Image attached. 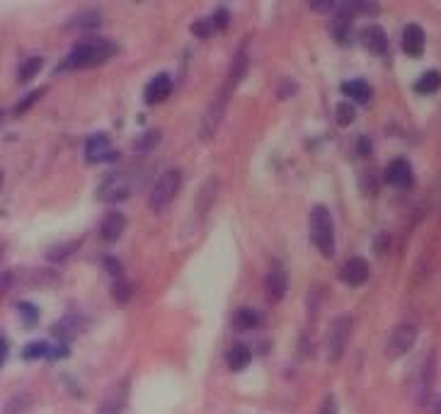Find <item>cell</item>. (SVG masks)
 Returning <instances> with one entry per match:
<instances>
[{"mask_svg": "<svg viewBox=\"0 0 441 414\" xmlns=\"http://www.w3.org/2000/svg\"><path fill=\"white\" fill-rule=\"evenodd\" d=\"M112 54H114V44H112V41H107V39L92 36V39L78 41V44L73 46L71 54H68V59L63 61V66L56 68V73H59V71H76V68L99 66V64H104V61H107Z\"/></svg>", "mask_w": 441, "mask_h": 414, "instance_id": "6da1fadb", "label": "cell"}, {"mask_svg": "<svg viewBox=\"0 0 441 414\" xmlns=\"http://www.w3.org/2000/svg\"><path fill=\"white\" fill-rule=\"evenodd\" d=\"M311 240L325 259L335 257V221L328 206L318 204L311 211Z\"/></svg>", "mask_w": 441, "mask_h": 414, "instance_id": "7a4b0ae2", "label": "cell"}, {"mask_svg": "<svg viewBox=\"0 0 441 414\" xmlns=\"http://www.w3.org/2000/svg\"><path fill=\"white\" fill-rule=\"evenodd\" d=\"M182 190V172L180 170H167L165 175L153 185L148 197V208L150 211H162L172 199Z\"/></svg>", "mask_w": 441, "mask_h": 414, "instance_id": "3957f363", "label": "cell"}, {"mask_svg": "<svg viewBox=\"0 0 441 414\" xmlns=\"http://www.w3.org/2000/svg\"><path fill=\"white\" fill-rule=\"evenodd\" d=\"M351 334V315H340L332 320L328 329V364H337L344 354V347Z\"/></svg>", "mask_w": 441, "mask_h": 414, "instance_id": "277c9868", "label": "cell"}, {"mask_svg": "<svg viewBox=\"0 0 441 414\" xmlns=\"http://www.w3.org/2000/svg\"><path fill=\"white\" fill-rule=\"evenodd\" d=\"M417 334L419 332H417V327H414L412 322L398 324V327L391 332L388 344H386V356H388V359H400L402 354H407V351L414 347V342H417Z\"/></svg>", "mask_w": 441, "mask_h": 414, "instance_id": "5b68a950", "label": "cell"}, {"mask_svg": "<svg viewBox=\"0 0 441 414\" xmlns=\"http://www.w3.org/2000/svg\"><path fill=\"white\" fill-rule=\"evenodd\" d=\"M129 194H131L129 175H122V172H119V175H109L107 180L99 185L97 199L104 204H119V201H124V199H129Z\"/></svg>", "mask_w": 441, "mask_h": 414, "instance_id": "8992f818", "label": "cell"}, {"mask_svg": "<svg viewBox=\"0 0 441 414\" xmlns=\"http://www.w3.org/2000/svg\"><path fill=\"white\" fill-rule=\"evenodd\" d=\"M286 288H288V276H286V271H284V266L279 264V262H272L270 271H267V279H265L267 301H270L272 306L281 303V301H284V296H286Z\"/></svg>", "mask_w": 441, "mask_h": 414, "instance_id": "52a82bcc", "label": "cell"}, {"mask_svg": "<svg viewBox=\"0 0 441 414\" xmlns=\"http://www.w3.org/2000/svg\"><path fill=\"white\" fill-rule=\"evenodd\" d=\"M369 262L364 259V257H351V259H346L342 266H340V281L351 288L356 286H364L366 281H369Z\"/></svg>", "mask_w": 441, "mask_h": 414, "instance_id": "ba28073f", "label": "cell"}, {"mask_svg": "<svg viewBox=\"0 0 441 414\" xmlns=\"http://www.w3.org/2000/svg\"><path fill=\"white\" fill-rule=\"evenodd\" d=\"M386 182L391 187H398V190H412V185H414L412 165H410L405 158L391 160L386 167Z\"/></svg>", "mask_w": 441, "mask_h": 414, "instance_id": "9c48e42d", "label": "cell"}, {"mask_svg": "<svg viewBox=\"0 0 441 414\" xmlns=\"http://www.w3.org/2000/svg\"><path fill=\"white\" fill-rule=\"evenodd\" d=\"M117 158V150L112 148L109 138L104 134H94L88 138L85 143V160L92 162V165H99V162H109Z\"/></svg>", "mask_w": 441, "mask_h": 414, "instance_id": "30bf717a", "label": "cell"}, {"mask_svg": "<svg viewBox=\"0 0 441 414\" xmlns=\"http://www.w3.org/2000/svg\"><path fill=\"white\" fill-rule=\"evenodd\" d=\"M225 107H228V95H223V92H220V95L209 104L206 114H204V122H202V138L204 141H209L218 131L220 122H223Z\"/></svg>", "mask_w": 441, "mask_h": 414, "instance_id": "8fae6325", "label": "cell"}, {"mask_svg": "<svg viewBox=\"0 0 441 414\" xmlns=\"http://www.w3.org/2000/svg\"><path fill=\"white\" fill-rule=\"evenodd\" d=\"M126 400H129V383L122 380L114 387H109L94 414H122L126 407Z\"/></svg>", "mask_w": 441, "mask_h": 414, "instance_id": "7c38bea8", "label": "cell"}, {"mask_svg": "<svg viewBox=\"0 0 441 414\" xmlns=\"http://www.w3.org/2000/svg\"><path fill=\"white\" fill-rule=\"evenodd\" d=\"M361 44L366 46V49L371 51L374 56H388V34L383 27H378V24H371V27L361 29Z\"/></svg>", "mask_w": 441, "mask_h": 414, "instance_id": "4fadbf2b", "label": "cell"}, {"mask_svg": "<svg viewBox=\"0 0 441 414\" xmlns=\"http://www.w3.org/2000/svg\"><path fill=\"white\" fill-rule=\"evenodd\" d=\"M245 73H248V54H245V46H243V49L235 54L233 64H230L228 78H225V83H223V87H220V92L230 97V92H233L235 87L240 85V80L245 78Z\"/></svg>", "mask_w": 441, "mask_h": 414, "instance_id": "5bb4252c", "label": "cell"}, {"mask_svg": "<svg viewBox=\"0 0 441 414\" xmlns=\"http://www.w3.org/2000/svg\"><path fill=\"white\" fill-rule=\"evenodd\" d=\"M124 230H126V216L122 211H109L107 216L102 218V223H99V235H102V240H107V243H117L124 235Z\"/></svg>", "mask_w": 441, "mask_h": 414, "instance_id": "9a60e30c", "label": "cell"}, {"mask_svg": "<svg viewBox=\"0 0 441 414\" xmlns=\"http://www.w3.org/2000/svg\"><path fill=\"white\" fill-rule=\"evenodd\" d=\"M424 41H427V36H424V29L419 27V24L412 22L402 29V51H405L407 56H412V59H419V56H422Z\"/></svg>", "mask_w": 441, "mask_h": 414, "instance_id": "2e32d148", "label": "cell"}, {"mask_svg": "<svg viewBox=\"0 0 441 414\" xmlns=\"http://www.w3.org/2000/svg\"><path fill=\"white\" fill-rule=\"evenodd\" d=\"M172 92V80L167 73H160V76H155L153 80L146 85V92H144V99L146 104H158L162 102V99H167Z\"/></svg>", "mask_w": 441, "mask_h": 414, "instance_id": "e0dca14e", "label": "cell"}, {"mask_svg": "<svg viewBox=\"0 0 441 414\" xmlns=\"http://www.w3.org/2000/svg\"><path fill=\"white\" fill-rule=\"evenodd\" d=\"M252 361V354L245 344H233L228 351H225V364H228L230 371H245Z\"/></svg>", "mask_w": 441, "mask_h": 414, "instance_id": "ac0fdd59", "label": "cell"}, {"mask_svg": "<svg viewBox=\"0 0 441 414\" xmlns=\"http://www.w3.org/2000/svg\"><path fill=\"white\" fill-rule=\"evenodd\" d=\"M342 92L356 104H366L371 99V85L366 80H346L342 83Z\"/></svg>", "mask_w": 441, "mask_h": 414, "instance_id": "d6986e66", "label": "cell"}, {"mask_svg": "<svg viewBox=\"0 0 441 414\" xmlns=\"http://www.w3.org/2000/svg\"><path fill=\"white\" fill-rule=\"evenodd\" d=\"M441 87V73L439 71H427L419 76V80L414 83V92H419V95H434V92H439Z\"/></svg>", "mask_w": 441, "mask_h": 414, "instance_id": "ffe728a7", "label": "cell"}, {"mask_svg": "<svg viewBox=\"0 0 441 414\" xmlns=\"http://www.w3.org/2000/svg\"><path fill=\"white\" fill-rule=\"evenodd\" d=\"M233 324L235 329H255L260 324V315H257L252 308H240L233 315Z\"/></svg>", "mask_w": 441, "mask_h": 414, "instance_id": "44dd1931", "label": "cell"}, {"mask_svg": "<svg viewBox=\"0 0 441 414\" xmlns=\"http://www.w3.org/2000/svg\"><path fill=\"white\" fill-rule=\"evenodd\" d=\"M41 66H44V61H41L39 56H31V59H27L18 71V83H29L31 78H36V73L41 71Z\"/></svg>", "mask_w": 441, "mask_h": 414, "instance_id": "7402d4cb", "label": "cell"}, {"mask_svg": "<svg viewBox=\"0 0 441 414\" xmlns=\"http://www.w3.org/2000/svg\"><path fill=\"white\" fill-rule=\"evenodd\" d=\"M99 13H78L76 17L71 20V27H78L83 29V32H90V29H97L99 27Z\"/></svg>", "mask_w": 441, "mask_h": 414, "instance_id": "603a6c76", "label": "cell"}, {"mask_svg": "<svg viewBox=\"0 0 441 414\" xmlns=\"http://www.w3.org/2000/svg\"><path fill=\"white\" fill-rule=\"evenodd\" d=\"M29 407H31L29 392H18V395H13L8 400V405H5V414H22V412H27Z\"/></svg>", "mask_w": 441, "mask_h": 414, "instance_id": "cb8c5ba5", "label": "cell"}, {"mask_svg": "<svg viewBox=\"0 0 441 414\" xmlns=\"http://www.w3.org/2000/svg\"><path fill=\"white\" fill-rule=\"evenodd\" d=\"M158 143H160V131L150 129V131H146L139 141H134V150H139V153H148V150H153Z\"/></svg>", "mask_w": 441, "mask_h": 414, "instance_id": "d4e9b609", "label": "cell"}, {"mask_svg": "<svg viewBox=\"0 0 441 414\" xmlns=\"http://www.w3.org/2000/svg\"><path fill=\"white\" fill-rule=\"evenodd\" d=\"M44 92H46L44 87H39V90H31L27 97L20 99V102L13 107V114H15V117H22V114H27L29 109L34 107V102H39V99L44 97Z\"/></svg>", "mask_w": 441, "mask_h": 414, "instance_id": "484cf974", "label": "cell"}, {"mask_svg": "<svg viewBox=\"0 0 441 414\" xmlns=\"http://www.w3.org/2000/svg\"><path fill=\"white\" fill-rule=\"evenodd\" d=\"M51 356V344L46 342H29L22 351V359L24 361H34V359H46Z\"/></svg>", "mask_w": 441, "mask_h": 414, "instance_id": "4316f807", "label": "cell"}, {"mask_svg": "<svg viewBox=\"0 0 441 414\" xmlns=\"http://www.w3.org/2000/svg\"><path fill=\"white\" fill-rule=\"evenodd\" d=\"M76 248H78L76 240H71V243L54 245V248H51L49 252H46V259H49V262H63V259H68V257L76 252Z\"/></svg>", "mask_w": 441, "mask_h": 414, "instance_id": "83f0119b", "label": "cell"}, {"mask_svg": "<svg viewBox=\"0 0 441 414\" xmlns=\"http://www.w3.org/2000/svg\"><path fill=\"white\" fill-rule=\"evenodd\" d=\"M335 117H337V124L342 129H346L349 124H354L356 119V109L351 102H340L337 107H335Z\"/></svg>", "mask_w": 441, "mask_h": 414, "instance_id": "f1b7e54d", "label": "cell"}, {"mask_svg": "<svg viewBox=\"0 0 441 414\" xmlns=\"http://www.w3.org/2000/svg\"><path fill=\"white\" fill-rule=\"evenodd\" d=\"M18 313H20V317L24 320L27 327H34V322L39 320V308L31 306V303H18Z\"/></svg>", "mask_w": 441, "mask_h": 414, "instance_id": "f546056e", "label": "cell"}, {"mask_svg": "<svg viewBox=\"0 0 441 414\" xmlns=\"http://www.w3.org/2000/svg\"><path fill=\"white\" fill-rule=\"evenodd\" d=\"M112 298L119 303V306H124V303L131 298V286H129V281H124V279H117V281H114V286H112Z\"/></svg>", "mask_w": 441, "mask_h": 414, "instance_id": "4dcf8cb0", "label": "cell"}, {"mask_svg": "<svg viewBox=\"0 0 441 414\" xmlns=\"http://www.w3.org/2000/svg\"><path fill=\"white\" fill-rule=\"evenodd\" d=\"M296 92H298V83L291 80V78H284L279 85H276V97L279 99H288L296 95Z\"/></svg>", "mask_w": 441, "mask_h": 414, "instance_id": "1f68e13d", "label": "cell"}, {"mask_svg": "<svg viewBox=\"0 0 441 414\" xmlns=\"http://www.w3.org/2000/svg\"><path fill=\"white\" fill-rule=\"evenodd\" d=\"M378 3H354V15H376Z\"/></svg>", "mask_w": 441, "mask_h": 414, "instance_id": "d6a6232c", "label": "cell"}, {"mask_svg": "<svg viewBox=\"0 0 441 414\" xmlns=\"http://www.w3.org/2000/svg\"><path fill=\"white\" fill-rule=\"evenodd\" d=\"M318 414H337V400H335V395L325 397L323 405H320V412Z\"/></svg>", "mask_w": 441, "mask_h": 414, "instance_id": "836d02e7", "label": "cell"}, {"mask_svg": "<svg viewBox=\"0 0 441 414\" xmlns=\"http://www.w3.org/2000/svg\"><path fill=\"white\" fill-rule=\"evenodd\" d=\"M337 8L340 5L337 3H311V10H315V13H337Z\"/></svg>", "mask_w": 441, "mask_h": 414, "instance_id": "e575fe53", "label": "cell"}, {"mask_svg": "<svg viewBox=\"0 0 441 414\" xmlns=\"http://www.w3.org/2000/svg\"><path fill=\"white\" fill-rule=\"evenodd\" d=\"M104 264H107L109 274H122V264H119V259H114V257H107V259H104Z\"/></svg>", "mask_w": 441, "mask_h": 414, "instance_id": "d590c367", "label": "cell"}, {"mask_svg": "<svg viewBox=\"0 0 441 414\" xmlns=\"http://www.w3.org/2000/svg\"><path fill=\"white\" fill-rule=\"evenodd\" d=\"M359 155H361V158L371 155V141L366 138V136H361V138H359Z\"/></svg>", "mask_w": 441, "mask_h": 414, "instance_id": "8d00e7d4", "label": "cell"}]
</instances>
